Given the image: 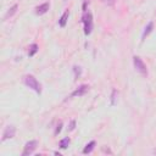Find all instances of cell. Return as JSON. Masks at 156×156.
I'll return each mask as SVG.
<instances>
[{
    "label": "cell",
    "instance_id": "7",
    "mask_svg": "<svg viewBox=\"0 0 156 156\" xmlns=\"http://www.w3.org/2000/svg\"><path fill=\"white\" fill-rule=\"evenodd\" d=\"M49 7H50V4L49 2H44V4H41V5L35 7V13L37 15H44V13H46L49 11Z\"/></svg>",
    "mask_w": 156,
    "mask_h": 156
},
{
    "label": "cell",
    "instance_id": "3",
    "mask_svg": "<svg viewBox=\"0 0 156 156\" xmlns=\"http://www.w3.org/2000/svg\"><path fill=\"white\" fill-rule=\"evenodd\" d=\"M133 63H134V67L135 69L141 73L143 76H147V68H146V65L144 63V61L139 57V56H134L133 57Z\"/></svg>",
    "mask_w": 156,
    "mask_h": 156
},
{
    "label": "cell",
    "instance_id": "14",
    "mask_svg": "<svg viewBox=\"0 0 156 156\" xmlns=\"http://www.w3.org/2000/svg\"><path fill=\"white\" fill-rule=\"evenodd\" d=\"M73 71H74V76H76V78H79L80 74H82V69H80V67L74 66V67H73Z\"/></svg>",
    "mask_w": 156,
    "mask_h": 156
},
{
    "label": "cell",
    "instance_id": "4",
    "mask_svg": "<svg viewBox=\"0 0 156 156\" xmlns=\"http://www.w3.org/2000/svg\"><path fill=\"white\" fill-rule=\"evenodd\" d=\"M37 146H38V141L37 140H29V141H27L26 145H24L22 156H28V155L33 154V151L37 149Z\"/></svg>",
    "mask_w": 156,
    "mask_h": 156
},
{
    "label": "cell",
    "instance_id": "18",
    "mask_svg": "<svg viewBox=\"0 0 156 156\" xmlns=\"http://www.w3.org/2000/svg\"><path fill=\"white\" fill-rule=\"evenodd\" d=\"M106 2H108V4H113L115 2V0H105Z\"/></svg>",
    "mask_w": 156,
    "mask_h": 156
},
{
    "label": "cell",
    "instance_id": "11",
    "mask_svg": "<svg viewBox=\"0 0 156 156\" xmlns=\"http://www.w3.org/2000/svg\"><path fill=\"white\" fill-rule=\"evenodd\" d=\"M38 50H39V46L37 45V44H32L30 46H29V51H28V56L29 57H32V56H34L37 52H38Z\"/></svg>",
    "mask_w": 156,
    "mask_h": 156
},
{
    "label": "cell",
    "instance_id": "13",
    "mask_svg": "<svg viewBox=\"0 0 156 156\" xmlns=\"http://www.w3.org/2000/svg\"><path fill=\"white\" fill-rule=\"evenodd\" d=\"M69 143H71V139L69 138H63V139H61L60 140V147L61 149H67V146L69 145Z\"/></svg>",
    "mask_w": 156,
    "mask_h": 156
},
{
    "label": "cell",
    "instance_id": "5",
    "mask_svg": "<svg viewBox=\"0 0 156 156\" xmlns=\"http://www.w3.org/2000/svg\"><path fill=\"white\" fill-rule=\"evenodd\" d=\"M15 133H16V128L13 126H7L2 133V138H1V141H5L6 139H11L15 136Z\"/></svg>",
    "mask_w": 156,
    "mask_h": 156
},
{
    "label": "cell",
    "instance_id": "12",
    "mask_svg": "<svg viewBox=\"0 0 156 156\" xmlns=\"http://www.w3.org/2000/svg\"><path fill=\"white\" fill-rule=\"evenodd\" d=\"M17 9H18V5H17V4H15L11 9H9V11H7V12H6V15H5V20H7L9 17H11V16L17 11Z\"/></svg>",
    "mask_w": 156,
    "mask_h": 156
},
{
    "label": "cell",
    "instance_id": "9",
    "mask_svg": "<svg viewBox=\"0 0 156 156\" xmlns=\"http://www.w3.org/2000/svg\"><path fill=\"white\" fill-rule=\"evenodd\" d=\"M68 16H69V11L66 10V11L62 13V16L60 17V20H58L60 27H65V26H66V23H67V21H68Z\"/></svg>",
    "mask_w": 156,
    "mask_h": 156
},
{
    "label": "cell",
    "instance_id": "6",
    "mask_svg": "<svg viewBox=\"0 0 156 156\" xmlns=\"http://www.w3.org/2000/svg\"><path fill=\"white\" fill-rule=\"evenodd\" d=\"M88 90H89V85H87V84H82L79 88H77L74 91H72L71 96H72V98H74V96H83Z\"/></svg>",
    "mask_w": 156,
    "mask_h": 156
},
{
    "label": "cell",
    "instance_id": "2",
    "mask_svg": "<svg viewBox=\"0 0 156 156\" xmlns=\"http://www.w3.org/2000/svg\"><path fill=\"white\" fill-rule=\"evenodd\" d=\"M82 21H83V24H84V34L89 35L93 30V15H91V12L85 11L83 13Z\"/></svg>",
    "mask_w": 156,
    "mask_h": 156
},
{
    "label": "cell",
    "instance_id": "15",
    "mask_svg": "<svg viewBox=\"0 0 156 156\" xmlns=\"http://www.w3.org/2000/svg\"><path fill=\"white\" fill-rule=\"evenodd\" d=\"M116 95H117V90L113 89L112 90V94H111V105H115L116 104Z\"/></svg>",
    "mask_w": 156,
    "mask_h": 156
},
{
    "label": "cell",
    "instance_id": "1",
    "mask_svg": "<svg viewBox=\"0 0 156 156\" xmlns=\"http://www.w3.org/2000/svg\"><path fill=\"white\" fill-rule=\"evenodd\" d=\"M23 83H24L27 87H29L30 89H33L35 93H38V94L41 93V84L37 80V78H35L34 76H32V74H26V76H23Z\"/></svg>",
    "mask_w": 156,
    "mask_h": 156
},
{
    "label": "cell",
    "instance_id": "10",
    "mask_svg": "<svg viewBox=\"0 0 156 156\" xmlns=\"http://www.w3.org/2000/svg\"><path fill=\"white\" fill-rule=\"evenodd\" d=\"M95 145H96V143H95L94 140H91L90 143H88V144L85 145V147L83 149V154H90V152L94 150Z\"/></svg>",
    "mask_w": 156,
    "mask_h": 156
},
{
    "label": "cell",
    "instance_id": "8",
    "mask_svg": "<svg viewBox=\"0 0 156 156\" xmlns=\"http://www.w3.org/2000/svg\"><path fill=\"white\" fill-rule=\"evenodd\" d=\"M152 29H154V22L150 21V22L146 24V27L144 28V32H143V34H141V40H144V39L152 32Z\"/></svg>",
    "mask_w": 156,
    "mask_h": 156
},
{
    "label": "cell",
    "instance_id": "16",
    "mask_svg": "<svg viewBox=\"0 0 156 156\" xmlns=\"http://www.w3.org/2000/svg\"><path fill=\"white\" fill-rule=\"evenodd\" d=\"M61 129H62V122H60V123L57 124V127H56V129H55V133H54V134H55V135H57V134L61 132Z\"/></svg>",
    "mask_w": 156,
    "mask_h": 156
},
{
    "label": "cell",
    "instance_id": "17",
    "mask_svg": "<svg viewBox=\"0 0 156 156\" xmlns=\"http://www.w3.org/2000/svg\"><path fill=\"white\" fill-rule=\"evenodd\" d=\"M74 128H76V121H74V119H72V121H71V123H69L68 130H73Z\"/></svg>",
    "mask_w": 156,
    "mask_h": 156
}]
</instances>
